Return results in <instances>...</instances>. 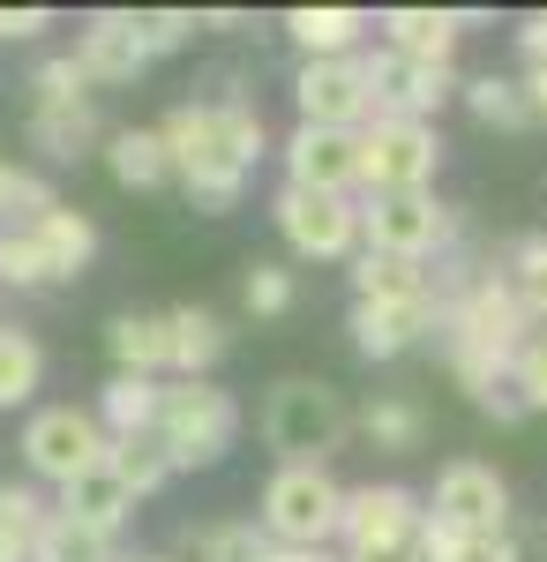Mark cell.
Returning <instances> with one entry per match:
<instances>
[{
  "instance_id": "6da1fadb",
  "label": "cell",
  "mask_w": 547,
  "mask_h": 562,
  "mask_svg": "<svg viewBox=\"0 0 547 562\" xmlns=\"http://www.w3.org/2000/svg\"><path fill=\"white\" fill-rule=\"evenodd\" d=\"M172 180L196 195V211H233L263 158V113L248 98H217V105H180L166 128Z\"/></svg>"
},
{
  "instance_id": "7a4b0ae2",
  "label": "cell",
  "mask_w": 547,
  "mask_h": 562,
  "mask_svg": "<svg viewBox=\"0 0 547 562\" xmlns=\"http://www.w3.org/2000/svg\"><path fill=\"white\" fill-rule=\"evenodd\" d=\"M158 450H166L172 473H211L233 458V442H241V405H233V390H217L211 375L203 383H166L158 390Z\"/></svg>"
},
{
  "instance_id": "3957f363",
  "label": "cell",
  "mask_w": 547,
  "mask_h": 562,
  "mask_svg": "<svg viewBox=\"0 0 547 562\" xmlns=\"http://www.w3.org/2000/svg\"><path fill=\"white\" fill-rule=\"evenodd\" d=\"M337 510L345 487L331 480V465H278L263 487V540L270 548H331L337 540Z\"/></svg>"
},
{
  "instance_id": "277c9868",
  "label": "cell",
  "mask_w": 547,
  "mask_h": 562,
  "mask_svg": "<svg viewBox=\"0 0 547 562\" xmlns=\"http://www.w3.org/2000/svg\"><path fill=\"white\" fill-rule=\"evenodd\" d=\"M345 428H353L345 397L331 383H308V375L278 383L270 405H263V435H270V450H286V465H331Z\"/></svg>"
},
{
  "instance_id": "5b68a950",
  "label": "cell",
  "mask_w": 547,
  "mask_h": 562,
  "mask_svg": "<svg viewBox=\"0 0 547 562\" xmlns=\"http://www.w3.org/2000/svg\"><path fill=\"white\" fill-rule=\"evenodd\" d=\"M360 143V188L368 195H421L443 166V128L435 121H368Z\"/></svg>"
},
{
  "instance_id": "8992f818",
  "label": "cell",
  "mask_w": 547,
  "mask_h": 562,
  "mask_svg": "<svg viewBox=\"0 0 547 562\" xmlns=\"http://www.w3.org/2000/svg\"><path fill=\"white\" fill-rule=\"evenodd\" d=\"M443 338L465 352H517L533 338V315L517 307L503 270H480V278H465L458 293L443 301Z\"/></svg>"
},
{
  "instance_id": "52a82bcc",
  "label": "cell",
  "mask_w": 547,
  "mask_h": 562,
  "mask_svg": "<svg viewBox=\"0 0 547 562\" xmlns=\"http://www.w3.org/2000/svg\"><path fill=\"white\" fill-rule=\"evenodd\" d=\"M360 240L376 256H405V262H435L458 240V211L435 203V195H368L360 203Z\"/></svg>"
},
{
  "instance_id": "ba28073f",
  "label": "cell",
  "mask_w": 547,
  "mask_h": 562,
  "mask_svg": "<svg viewBox=\"0 0 547 562\" xmlns=\"http://www.w3.org/2000/svg\"><path fill=\"white\" fill-rule=\"evenodd\" d=\"M421 518H427V510H421L413 487H398V480H368V487H345L337 540H345V555H398V548H413Z\"/></svg>"
},
{
  "instance_id": "9c48e42d",
  "label": "cell",
  "mask_w": 547,
  "mask_h": 562,
  "mask_svg": "<svg viewBox=\"0 0 547 562\" xmlns=\"http://www.w3.org/2000/svg\"><path fill=\"white\" fill-rule=\"evenodd\" d=\"M105 428H98V413H83V405H45V413H31V428H23V458H31V473L53 480V487H68L76 473H90V465H105Z\"/></svg>"
},
{
  "instance_id": "30bf717a",
  "label": "cell",
  "mask_w": 547,
  "mask_h": 562,
  "mask_svg": "<svg viewBox=\"0 0 547 562\" xmlns=\"http://www.w3.org/2000/svg\"><path fill=\"white\" fill-rule=\"evenodd\" d=\"M293 105H300V128L360 135L368 121H376V98H368V76H360V53H353V60H300Z\"/></svg>"
},
{
  "instance_id": "8fae6325",
  "label": "cell",
  "mask_w": 547,
  "mask_h": 562,
  "mask_svg": "<svg viewBox=\"0 0 547 562\" xmlns=\"http://www.w3.org/2000/svg\"><path fill=\"white\" fill-rule=\"evenodd\" d=\"M270 217H278L286 248L308 262H345L360 248V203L353 195H300V188H286L270 203Z\"/></svg>"
},
{
  "instance_id": "7c38bea8",
  "label": "cell",
  "mask_w": 547,
  "mask_h": 562,
  "mask_svg": "<svg viewBox=\"0 0 547 562\" xmlns=\"http://www.w3.org/2000/svg\"><path fill=\"white\" fill-rule=\"evenodd\" d=\"M360 76H368V98H376V121H435L450 105L458 76L450 68H421V60H398L390 45H360Z\"/></svg>"
},
{
  "instance_id": "4fadbf2b",
  "label": "cell",
  "mask_w": 547,
  "mask_h": 562,
  "mask_svg": "<svg viewBox=\"0 0 547 562\" xmlns=\"http://www.w3.org/2000/svg\"><path fill=\"white\" fill-rule=\"evenodd\" d=\"M427 518L458 525L465 540H503L510 532V487L495 465H480V458H458V465H443L435 480V510Z\"/></svg>"
},
{
  "instance_id": "5bb4252c",
  "label": "cell",
  "mask_w": 547,
  "mask_h": 562,
  "mask_svg": "<svg viewBox=\"0 0 547 562\" xmlns=\"http://www.w3.org/2000/svg\"><path fill=\"white\" fill-rule=\"evenodd\" d=\"M286 188H300V195H353L360 188V143L337 128H293L286 135Z\"/></svg>"
},
{
  "instance_id": "9a60e30c",
  "label": "cell",
  "mask_w": 547,
  "mask_h": 562,
  "mask_svg": "<svg viewBox=\"0 0 547 562\" xmlns=\"http://www.w3.org/2000/svg\"><path fill=\"white\" fill-rule=\"evenodd\" d=\"M143 38H135V15H90V31L76 38V68H83V83L98 90V83H135L143 76Z\"/></svg>"
},
{
  "instance_id": "2e32d148",
  "label": "cell",
  "mask_w": 547,
  "mask_h": 562,
  "mask_svg": "<svg viewBox=\"0 0 547 562\" xmlns=\"http://www.w3.org/2000/svg\"><path fill=\"white\" fill-rule=\"evenodd\" d=\"M443 323V301H405V307H382V301H353V346L360 360H398V352L427 338Z\"/></svg>"
},
{
  "instance_id": "e0dca14e",
  "label": "cell",
  "mask_w": 547,
  "mask_h": 562,
  "mask_svg": "<svg viewBox=\"0 0 547 562\" xmlns=\"http://www.w3.org/2000/svg\"><path fill=\"white\" fill-rule=\"evenodd\" d=\"M376 31H382V45H390L398 60H421V68H450L465 15H450V8H390Z\"/></svg>"
},
{
  "instance_id": "ac0fdd59",
  "label": "cell",
  "mask_w": 547,
  "mask_h": 562,
  "mask_svg": "<svg viewBox=\"0 0 547 562\" xmlns=\"http://www.w3.org/2000/svg\"><path fill=\"white\" fill-rule=\"evenodd\" d=\"M53 510L76 518V525H90V532H113V540H121V525L135 518V495H127V480L113 473V465H90V473H76L68 487H60Z\"/></svg>"
},
{
  "instance_id": "d6986e66",
  "label": "cell",
  "mask_w": 547,
  "mask_h": 562,
  "mask_svg": "<svg viewBox=\"0 0 547 562\" xmlns=\"http://www.w3.org/2000/svg\"><path fill=\"white\" fill-rule=\"evenodd\" d=\"M217 360H225V323L211 307H172L166 315V368L172 383H203Z\"/></svg>"
},
{
  "instance_id": "ffe728a7",
  "label": "cell",
  "mask_w": 547,
  "mask_h": 562,
  "mask_svg": "<svg viewBox=\"0 0 547 562\" xmlns=\"http://www.w3.org/2000/svg\"><path fill=\"white\" fill-rule=\"evenodd\" d=\"M90 135H98V105L90 98H31V143H38L53 166L83 158Z\"/></svg>"
},
{
  "instance_id": "44dd1931",
  "label": "cell",
  "mask_w": 547,
  "mask_h": 562,
  "mask_svg": "<svg viewBox=\"0 0 547 562\" xmlns=\"http://www.w3.org/2000/svg\"><path fill=\"white\" fill-rule=\"evenodd\" d=\"M286 31H293V45L308 53V60H353L376 23H368L360 8H293Z\"/></svg>"
},
{
  "instance_id": "7402d4cb",
  "label": "cell",
  "mask_w": 547,
  "mask_h": 562,
  "mask_svg": "<svg viewBox=\"0 0 547 562\" xmlns=\"http://www.w3.org/2000/svg\"><path fill=\"white\" fill-rule=\"evenodd\" d=\"M353 293H360V301H382V307H405V301H435V278H427V262L360 248V256H353Z\"/></svg>"
},
{
  "instance_id": "603a6c76",
  "label": "cell",
  "mask_w": 547,
  "mask_h": 562,
  "mask_svg": "<svg viewBox=\"0 0 547 562\" xmlns=\"http://www.w3.org/2000/svg\"><path fill=\"white\" fill-rule=\"evenodd\" d=\"M158 375H113L105 383V397H98V428H105V442H135V435L158 428Z\"/></svg>"
},
{
  "instance_id": "cb8c5ba5",
  "label": "cell",
  "mask_w": 547,
  "mask_h": 562,
  "mask_svg": "<svg viewBox=\"0 0 547 562\" xmlns=\"http://www.w3.org/2000/svg\"><path fill=\"white\" fill-rule=\"evenodd\" d=\"M68 270L53 262V248L38 240V225H0V285H15V293H45V285H60Z\"/></svg>"
},
{
  "instance_id": "d4e9b609",
  "label": "cell",
  "mask_w": 547,
  "mask_h": 562,
  "mask_svg": "<svg viewBox=\"0 0 547 562\" xmlns=\"http://www.w3.org/2000/svg\"><path fill=\"white\" fill-rule=\"evenodd\" d=\"M105 166L121 188H166L172 180V158H166V135L158 128H121L105 143Z\"/></svg>"
},
{
  "instance_id": "484cf974",
  "label": "cell",
  "mask_w": 547,
  "mask_h": 562,
  "mask_svg": "<svg viewBox=\"0 0 547 562\" xmlns=\"http://www.w3.org/2000/svg\"><path fill=\"white\" fill-rule=\"evenodd\" d=\"M31 562H121V540L53 510V518L38 525V540H31Z\"/></svg>"
},
{
  "instance_id": "4316f807",
  "label": "cell",
  "mask_w": 547,
  "mask_h": 562,
  "mask_svg": "<svg viewBox=\"0 0 547 562\" xmlns=\"http://www.w3.org/2000/svg\"><path fill=\"white\" fill-rule=\"evenodd\" d=\"M113 360L121 375H158L166 383V315H113Z\"/></svg>"
},
{
  "instance_id": "83f0119b",
  "label": "cell",
  "mask_w": 547,
  "mask_h": 562,
  "mask_svg": "<svg viewBox=\"0 0 547 562\" xmlns=\"http://www.w3.org/2000/svg\"><path fill=\"white\" fill-rule=\"evenodd\" d=\"M31 225H38V240L53 248V262H60L68 278H76V270H83V262L98 256V225H90L83 211H68V203H53V211L31 217Z\"/></svg>"
},
{
  "instance_id": "f1b7e54d",
  "label": "cell",
  "mask_w": 547,
  "mask_h": 562,
  "mask_svg": "<svg viewBox=\"0 0 547 562\" xmlns=\"http://www.w3.org/2000/svg\"><path fill=\"white\" fill-rule=\"evenodd\" d=\"M45 375V352L31 330H8L0 323V405H31V390Z\"/></svg>"
},
{
  "instance_id": "f546056e",
  "label": "cell",
  "mask_w": 547,
  "mask_h": 562,
  "mask_svg": "<svg viewBox=\"0 0 547 562\" xmlns=\"http://www.w3.org/2000/svg\"><path fill=\"white\" fill-rule=\"evenodd\" d=\"M360 435H368L376 450H421L427 420H421V405H413V397H376V405L360 413Z\"/></svg>"
},
{
  "instance_id": "4dcf8cb0",
  "label": "cell",
  "mask_w": 547,
  "mask_h": 562,
  "mask_svg": "<svg viewBox=\"0 0 547 562\" xmlns=\"http://www.w3.org/2000/svg\"><path fill=\"white\" fill-rule=\"evenodd\" d=\"M105 465H113V473L127 480V495H135V503H143V495H158V487L172 480L166 450H158V435H135V442H113V450H105Z\"/></svg>"
},
{
  "instance_id": "1f68e13d",
  "label": "cell",
  "mask_w": 547,
  "mask_h": 562,
  "mask_svg": "<svg viewBox=\"0 0 547 562\" xmlns=\"http://www.w3.org/2000/svg\"><path fill=\"white\" fill-rule=\"evenodd\" d=\"M510 293H517V307L533 315V323H547V233H525L517 248H510Z\"/></svg>"
},
{
  "instance_id": "d6a6232c",
  "label": "cell",
  "mask_w": 547,
  "mask_h": 562,
  "mask_svg": "<svg viewBox=\"0 0 547 562\" xmlns=\"http://www.w3.org/2000/svg\"><path fill=\"white\" fill-rule=\"evenodd\" d=\"M465 105H472V121H488V128H525L533 113H525V90L510 83V76H472L465 83Z\"/></svg>"
},
{
  "instance_id": "836d02e7",
  "label": "cell",
  "mask_w": 547,
  "mask_h": 562,
  "mask_svg": "<svg viewBox=\"0 0 547 562\" xmlns=\"http://www.w3.org/2000/svg\"><path fill=\"white\" fill-rule=\"evenodd\" d=\"M196 555H203V562H263V555H270V540H263V525H255V518H225V525H203Z\"/></svg>"
},
{
  "instance_id": "e575fe53",
  "label": "cell",
  "mask_w": 547,
  "mask_h": 562,
  "mask_svg": "<svg viewBox=\"0 0 547 562\" xmlns=\"http://www.w3.org/2000/svg\"><path fill=\"white\" fill-rule=\"evenodd\" d=\"M53 203H60V195H53L38 173H23V166L0 158V225H31V217H45Z\"/></svg>"
},
{
  "instance_id": "d590c367",
  "label": "cell",
  "mask_w": 547,
  "mask_h": 562,
  "mask_svg": "<svg viewBox=\"0 0 547 562\" xmlns=\"http://www.w3.org/2000/svg\"><path fill=\"white\" fill-rule=\"evenodd\" d=\"M53 518V503H38V487H0V540H15V548H31L38 540V525Z\"/></svg>"
},
{
  "instance_id": "8d00e7d4",
  "label": "cell",
  "mask_w": 547,
  "mask_h": 562,
  "mask_svg": "<svg viewBox=\"0 0 547 562\" xmlns=\"http://www.w3.org/2000/svg\"><path fill=\"white\" fill-rule=\"evenodd\" d=\"M510 390H517V405L525 413H547V330H533L517 360H510Z\"/></svg>"
},
{
  "instance_id": "74e56055",
  "label": "cell",
  "mask_w": 547,
  "mask_h": 562,
  "mask_svg": "<svg viewBox=\"0 0 547 562\" xmlns=\"http://www.w3.org/2000/svg\"><path fill=\"white\" fill-rule=\"evenodd\" d=\"M241 293H248V315H286L293 307V270L286 262H255Z\"/></svg>"
},
{
  "instance_id": "f35d334b",
  "label": "cell",
  "mask_w": 547,
  "mask_h": 562,
  "mask_svg": "<svg viewBox=\"0 0 547 562\" xmlns=\"http://www.w3.org/2000/svg\"><path fill=\"white\" fill-rule=\"evenodd\" d=\"M135 38H143V53L158 60V53H172V45L196 38V15L188 8H158V15H135Z\"/></svg>"
},
{
  "instance_id": "ab89813d",
  "label": "cell",
  "mask_w": 547,
  "mask_h": 562,
  "mask_svg": "<svg viewBox=\"0 0 547 562\" xmlns=\"http://www.w3.org/2000/svg\"><path fill=\"white\" fill-rule=\"evenodd\" d=\"M413 562H472V540H465L458 525H443V518H421V532H413Z\"/></svg>"
},
{
  "instance_id": "60d3db41",
  "label": "cell",
  "mask_w": 547,
  "mask_h": 562,
  "mask_svg": "<svg viewBox=\"0 0 547 562\" xmlns=\"http://www.w3.org/2000/svg\"><path fill=\"white\" fill-rule=\"evenodd\" d=\"M31 98H90L83 68H76V53H53V60H38V76H31Z\"/></svg>"
},
{
  "instance_id": "b9f144b4",
  "label": "cell",
  "mask_w": 547,
  "mask_h": 562,
  "mask_svg": "<svg viewBox=\"0 0 547 562\" xmlns=\"http://www.w3.org/2000/svg\"><path fill=\"white\" fill-rule=\"evenodd\" d=\"M45 23H53L45 8H0V38H38Z\"/></svg>"
},
{
  "instance_id": "7bdbcfd3",
  "label": "cell",
  "mask_w": 547,
  "mask_h": 562,
  "mask_svg": "<svg viewBox=\"0 0 547 562\" xmlns=\"http://www.w3.org/2000/svg\"><path fill=\"white\" fill-rule=\"evenodd\" d=\"M517 53H525L533 68H547V8H540V15H525V23H517Z\"/></svg>"
},
{
  "instance_id": "ee69618b",
  "label": "cell",
  "mask_w": 547,
  "mask_h": 562,
  "mask_svg": "<svg viewBox=\"0 0 547 562\" xmlns=\"http://www.w3.org/2000/svg\"><path fill=\"white\" fill-rule=\"evenodd\" d=\"M472 405H480V413H495V420H525V405H517V390H488V397H472Z\"/></svg>"
},
{
  "instance_id": "f6af8a7d",
  "label": "cell",
  "mask_w": 547,
  "mask_h": 562,
  "mask_svg": "<svg viewBox=\"0 0 547 562\" xmlns=\"http://www.w3.org/2000/svg\"><path fill=\"white\" fill-rule=\"evenodd\" d=\"M517 90H525V113H533V121H547V68H533Z\"/></svg>"
},
{
  "instance_id": "bcb514c9",
  "label": "cell",
  "mask_w": 547,
  "mask_h": 562,
  "mask_svg": "<svg viewBox=\"0 0 547 562\" xmlns=\"http://www.w3.org/2000/svg\"><path fill=\"white\" fill-rule=\"evenodd\" d=\"M472 562H517V540H472Z\"/></svg>"
},
{
  "instance_id": "7dc6e473",
  "label": "cell",
  "mask_w": 547,
  "mask_h": 562,
  "mask_svg": "<svg viewBox=\"0 0 547 562\" xmlns=\"http://www.w3.org/2000/svg\"><path fill=\"white\" fill-rule=\"evenodd\" d=\"M263 562H337V555H331V548H270Z\"/></svg>"
},
{
  "instance_id": "c3c4849f",
  "label": "cell",
  "mask_w": 547,
  "mask_h": 562,
  "mask_svg": "<svg viewBox=\"0 0 547 562\" xmlns=\"http://www.w3.org/2000/svg\"><path fill=\"white\" fill-rule=\"evenodd\" d=\"M345 562H413V548H398V555H345Z\"/></svg>"
},
{
  "instance_id": "681fc988",
  "label": "cell",
  "mask_w": 547,
  "mask_h": 562,
  "mask_svg": "<svg viewBox=\"0 0 547 562\" xmlns=\"http://www.w3.org/2000/svg\"><path fill=\"white\" fill-rule=\"evenodd\" d=\"M0 562H31V548H15V540H0Z\"/></svg>"
},
{
  "instance_id": "f907efd6",
  "label": "cell",
  "mask_w": 547,
  "mask_h": 562,
  "mask_svg": "<svg viewBox=\"0 0 547 562\" xmlns=\"http://www.w3.org/2000/svg\"><path fill=\"white\" fill-rule=\"evenodd\" d=\"M143 562H172V555H143Z\"/></svg>"
}]
</instances>
